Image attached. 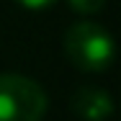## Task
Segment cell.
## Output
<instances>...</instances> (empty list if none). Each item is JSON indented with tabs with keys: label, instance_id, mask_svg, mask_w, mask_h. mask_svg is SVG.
<instances>
[{
	"label": "cell",
	"instance_id": "cell-1",
	"mask_svg": "<svg viewBox=\"0 0 121 121\" xmlns=\"http://www.w3.org/2000/svg\"><path fill=\"white\" fill-rule=\"evenodd\" d=\"M65 54L82 72H103L113 62V39L103 26L77 21L65 34Z\"/></svg>",
	"mask_w": 121,
	"mask_h": 121
},
{
	"label": "cell",
	"instance_id": "cell-2",
	"mask_svg": "<svg viewBox=\"0 0 121 121\" xmlns=\"http://www.w3.org/2000/svg\"><path fill=\"white\" fill-rule=\"evenodd\" d=\"M49 108L44 88L26 75H0V121H41Z\"/></svg>",
	"mask_w": 121,
	"mask_h": 121
},
{
	"label": "cell",
	"instance_id": "cell-3",
	"mask_svg": "<svg viewBox=\"0 0 121 121\" xmlns=\"http://www.w3.org/2000/svg\"><path fill=\"white\" fill-rule=\"evenodd\" d=\"M72 111L85 121H106L113 113V100L103 88L85 85L72 95Z\"/></svg>",
	"mask_w": 121,
	"mask_h": 121
},
{
	"label": "cell",
	"instance_id": "cell-4",
	"mask_svg": "<svg viewBox=\"0 0 121 121\" xmlns=\"http://www.w3.org/2000/svg\"><path fill=\"white\" fill-rule=\"evenodd\" d=\"M70 8L75 13H82V16H93V13H100L106 0H67Z\"/></svg>",
	"mask_w": 121,
	"mask_h": 121
},
{
	"label": "cell",
	"instance_id": "cell-5",
	"mask_svg": "<svg viewBox=\"0 0 121 121\" xmlns=\"http://www.w3.org/2000/svg\"><path fill=\"white\" fill-rule=\"evenodd\" d=\"M18 5H23V8H28V10H47V8H52L57 0H16Z\"/></svg>",
	"mask_w": 121,
	"mask_h": 121
}]
</instances>
